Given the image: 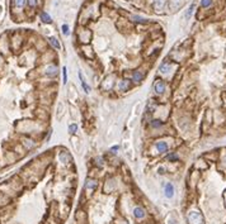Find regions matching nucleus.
I'll return each mask as SVG.
<instances>
[{
  "mask_svg": "<svg viewBox=\"0 0 226 224\" xmlns=\"http://www.w3.org/2000/svg\"><path fill=\"white\" fill-rule=\"evenodd\" d=\"M164 4H165V0H154V3H152L155 10H158V11H160V10L163 9Z\"/></svg>",
  "mask_w": 226,
  "mask_h": 224,
  "instance_id": "nucleus-14",
  "label": "nucleus"
},
{
  "mask_svg": "<svg viewBox=\"0 0 226 224\" xmlns=\"http://www.w3.org/2000/svg\"><path fill=\"white\" fill-rule=\"evenodd\" d=\"M172 67H173V66L170 65L169 62H164V63L160 65V67H159V71H160V74H163V75H168L169 72L172 71Z\"/></svg>",
  "mask_w": 226,
  "mask_h": 224,
  "instance_id": "nucleus-7",
  "label": "nucleus"
},
{
  "mask_svg": "<svg viewBox=\"0 0 226 224\" xmlns=\"http://www.w3.org/2000/svg\"><path fill=\"white\" fill-rule=\"evenodd\" d=\"M155 147H156L159 153H167L168 149H169V146H168V143L165 141H158L155 143Z\"/></svg>",
  "mask_w": 226,
  "mask_h": 224,
  "instance_id": "nucleus-6",
  "label": "nucleus"
},
{
  "mask_svg": "<svg viewBox=\"0 0 226 224\" xmlns=\"http://www.w3.org/2000/svg\"><path fill=\"white\" fill-rule=\"evenodd\" d=\"M79 78H80V82H81V87H83V90H84V93L85 94H89L90 93V86L87 84V81H85V78L83 77V75H81V72H79Z\"/></svg>",
  "mask_w": 226,
  "mask_h": 224,
  "instance_id": "nucleus-10",
  "label": "nucleus"
},
{
  "mask_svg": "<svg viewBox=\"0 0 226 224\" xmlns=\"http://www.w3.org/2000/svg\"><path fill=\"white\" fill-rule=\"evenodd\" d=\"M69 133H70V134H75V133H76V130H78V125L74 123V124H70L69 125Z\"/></svg>",
  "mask_w": 226,
  "mask_h": 224,
  "instance_id": "nucleus-20",
  "label": "nucleus"
},
{
  "mask_svg": "<svg viewBox=\"0 0 226 224\" xmlns=\"http://www.w3.org/2000/svg\"><path fill=\"white\" fill-rule=\"evenodd\" d=\"M212 4V0H201V7L202 8H208Z\"/></svg>",
  "mask_w": 226,
  "mask_h": 224,
  "instance_id": "nucleus-23",
  "label": "nucleus"
},
{
  "mask_svg": "<svg viewBox=\"0 0 226 224\" xmlns=\"http://www.w3.org/2000/svg\"><path fill=\"white\" fill-rule=\"evenodd\" d=\"M62 75H64V84L68 82V69H66V66H64L62 67Z\"/></svg>",
  "mask_w": 226,
  "mask_h": 224,
  "instance_id": "nucleus-25",
  "label": "nucleus"
},
{
  "mask_svg": "<svg viewBox=\"0 0 226 224\" xmlns=\"http://www.w3.org/2000/svg\"><path fill=\"white\" fill-rule=\"evenodd\" d=\"M95 165L98 167H103V165H104V160L102 158V157H95Z\"/></svg>",
  "mask_w": 226,
  "mask_h": 224,
  "instance_id": "nucleus-22",
  "label": "nucleus"
},
{
  "mask_svg": "<svg viewBox=\"0 0 226 224\" xmlns=\"http://www.w3.org/2000/svg\"><path fill=\"white\" fill-rule=\"evenodd\" d=\"M40 18H41V20L43 22V23H46V24H51L52 23L51 15L48 14V13H46V11H42V13L40 14Z\"/></svg>",
  "mask_w": 226,
  "mask_h": 224,
  "instance_id": "nucleus-11",
  "label": "nucleus"
},
{
  "mask_svg": "<svg viewBox=\"0 0 226 224\" xmlns=\"http://www.w3.org/2000/svg\"><path fill=\"white\" fill-rule=\"evenodd\" d=\"M169 224H178V222H177L175 219H170V222H169Z\"/></svg>",
  "mask_w": 226,
  "mask_h": 224,
  "instance_id": "nucleus-29",
  "label": "nucleus"
},
{
  "mask_svg": "<svg viewBox=\"0 0 226 224\" xmlns=\"http://www.w3.org/2000/svg\"><path fill=\"white\" fill-rule=\"evenodd\" d=\"M133 215H135L137 219H142V218L145 216V210H144L142 208L137 207V208L133 209Z\"/></svg>",
  "mask_w": 226,
  "mask_h": 224,
  "instance_id": "nucleus-12",
  "label": "nucleus"
},
{
  "mask_svg": "<svg viewBox=\"0 0 226 224\" xmlns=\"http://www.w3.org/2000/svg\"><path fill=\"white\" fill-rule=\"evenodd\" d=\"M167 160H169V161H177V160H178V155H177V153L168 155L167 156Z\"/></svg>",
  "mask_w": 226,
  "mask_h": 224,
  "instance_id": "nucleus-27",
  "label": "nucleus"
},
{
  "mask_svg": "<svg viewBox=\"0 0 226 224\" xmlns=\"http://www.w3.org/2000/svg\"><path fill=\"white\" fill-rule=\"evenodd\" d=\"M48 42H50V44H51L53 48H56V50H60V43H59V41L55 38V37H50V38H48Z\"/></svg>",
  "mask_w": 226,
  "mask_h": 224,
  "instance_id": "nucleus-17",
  "label": "nucleus"
},
{
  "mask_svg": "<svg viewBox=\"0 0 226 224\" xmlns=\"http://www.w3.org/2000/svg\"><path fill=\"white\" fill-rule=\"evenodd\" d=\"M165 89H167V85H165V81L163 80H156V82L154 84V90L158 95H161L165 93Z\"/></svg>",
  "mask_w": 226,
  "mask_h": 224,
  "instance_id": "nucleus-3",
  "label": "nucleus"
},
{
  "mask_svg": "<svg viewBox=\"0 0 226 224\" xmlns=\"http://www.w3.org/2000/svg\"><path fill=\"white\" fill-rule=\"evenodd\" d=\"M118 149H119V146H114V147L111 148V152H112V153H117Z\"/></svg>",
  "mask_w": 226,
  "mask_h": 224,
  "instance_id": "nucleus-28",
  "label": "nucleus"
},
{
  "mask_svg": "<svg viewBox=\"0 0 226 224\" xmlns=\"http://www.w3.org/2000/svg\"><path fill=\"white\" fill-rule=\"evenodd\" d=\"M14 7L15 8H23L24 7V5H26V3H27V0H14Z\"/></svg>",
  "mask_w": 226,
  "mask_h": 224,
  "instance_id": "nucleus-18",
  "label": "nucleus"
},
{
  "mask_svg": "<svg viewBox=\"0 0 226 224\" xmlns=\"http://www.w3.org/2000/svg\"><path fill=\"white\" fill-rule=\"evenodd\" d=\"M188 222L189 224H203V216L198 211H189L188 213Z\"/></svg>",
  "mask_w": 226,
  "mask_h": 224,
  "instance_id": "nucleus-1",
  "label": "nucleus"
},
{
  "mask_svg": "<svg viewBox=\"0 0 226 224\" xmlns=\"http://www.w3.org/2000/svg\"><path fill=\"white\" fill-rule=\"evenodd\" d=\"M98 186V181L94 180V179H87L85 180V184H84V189H87L89 191H94Z\"/></svg>",
  "mask_w": 226,
  "mask_h": 224,
  "instance_id": "nucleus-5",
  "label": "nucleus"
},
{
  "mask_svg": "<svg viewBox=\"0 0 226 224\" xmlns=\"http://www.w3.org/2000/svg\"><path fill=\"white\" fill-rule=\"evenodd\" d=\"M45 75L48 77H55L59 75V67L56 65H48L45 69Z\"/></svg>",
  "mask_w": 226,
  "mask_h": 224,
  "instance_id": "nucleus-2",
  "label": "nucleus"
},
{
  "mask_svg": "<svg viewBox=\"0 0 226 224\" xmlns=\"http://www.w3.org/2000/svg\"><path fill=\"white\" fill-rule=\"evenodd\" d=\"M60 158H61V161H62V162L69 163V162L71 161V156H70L68 152H65V151H64V152L60 153Z\"/></svg>",
  "mask_w": 226,
  "mask_h": 224,
  "instance_id": "nucleus-15",
  "label": "nucleus"
},
{
  "mask_svg": "<svg viewBox=\"0 0 226 224\" xmlns=\"http://www.w3.org/2000/svg\"><path fill=\"white\" fill-rule=\"evenodd\" d=\"M61 31H62V33L65 35H69V31H70V28L68 24H62V27H61Z\"/></svg>",
  "mask_w": 226,
  "mask_h": 224,
  "instance_id": "nucleus-24",
  "label": "nucleus"
},
{
  "mask_svg": "<svg viewBox=\"0 0 226 224\" xmlns=\"http://www.w3.org/2000/svg\"><path fill=\"white\" fill-rule=\"evenodd\" d=\"M150 125L152 127V128H160V127L163 125V122L160 119H151L150 120Z\"/></svg>",
  "mask_w": 226,
  "mask_h": 224,
  "instance_id": "nucleus-16",
  "label": "nucleus"
},
{
  "mask_svg": "<svg viewBox=\"0 0 226 224\" xmlns=\"http://www.w3.org/2000/svg\"><path fill=\"white\" fill-rule=\"evenodd\" d=\"M142 78H144V72L138 71V70H136V71L132 72V81H133V82L138 84V82H141Z\"/></svg>",
  "mask_w": 226,
  "mask_h": 224,
  "instance_id": "nucleus-9",
  "label": "nucleus"
},
{
  "mask_svg": "<svg viewBox=\"0 0 226 224\" xmlns=\"http://www.w3.org/2000/svg\"><path fill=\"white\" fill-rule=\"evenodd\" d=\"M155 109H156V103H155V100H150V101L148 103V105H146V113L150 114V113H152V112H155Z\"/></svg>",
  "mask_w": 226,
  "mask_h": 224,
  "instance_id": "nucleus-13",
  "label": "nucleus"
},
{
  "mask_svg": "<svg viewBox=\"0 0 226 224\" xmlns=\"http://www.w3.org/2000/svg\"><path fill=\"white\" fill-rule=\"evenodd\" d=\"M164 194H165V196L167 198H173V195H174V186L170 184V183H168L165 186H164Z\"/></svg>",
  "mask_w": 226,
  "mask_h": 224,
  "instance_id": "nucleus-8",
  "label": "nucleus"
},
{
  "mask_svg": "<svg viewBox=\"0 0 226 224\" xmlns=\"http://www.w3.org/2000/svg\"><path fill=\"white\" fill-rule=\"evenodd\" d=\"M131 86H132V82L130 80H127V78H122V80L118 82V90L122 93L128 91V90L131 89Z\"/></svg>",
  "mask_w": 226,
  "mask_h": 224,
  "instance_id": "nucleus-4",
  "label": "nucleus"
},
{
  "mask_svg": "<svg viewBox=\"0 0 226 224\" xmlns=\"http://www.w3.org/2000/svg\"><path fill=\"white\" fill-rule=\"evenodd\" d=\"M193 9H194V4H191L188 10H187V13H186V19H189V18H191V15L193 13Z\"/></svg>",
  "mask_w": 226,
  "mask_h": 224,
  "instance_id": "nucleus-19",
  "label": "nucleus"
},
{
  "mask_svg": "<svg viewBox=\"0 0 226 224\" xmlns=\"http://www.w3.org/2000/svg\"><path fill=\"white\" fill-rule=\"evenodd\" d=\"M27 4H28V7L29 8H36L37 7V0H27Z\"/></svg>",
  "mask_w": 226,
  "mask_h": 224,
  "instance_id": "nucleus-26",
  "label": "nucleus"
},
{
  "mask_svg": "<svg viewBox=\"0 0 226 224\" xmlns=\"http://www.w3.org/2000/svg\"><path fill=\"white\" fill-rule=\"evenodd\" d=\"M131 18H132V20L135 19V22H140V23H146V22H148V19H145V18H142V17H138V15H132Z\"/></svg>",
  "mask_w": 226,
  "mask_h": 224,
  "instance_id": "nucleus-21",
  "label": "nucleus"
}]
</instances>
